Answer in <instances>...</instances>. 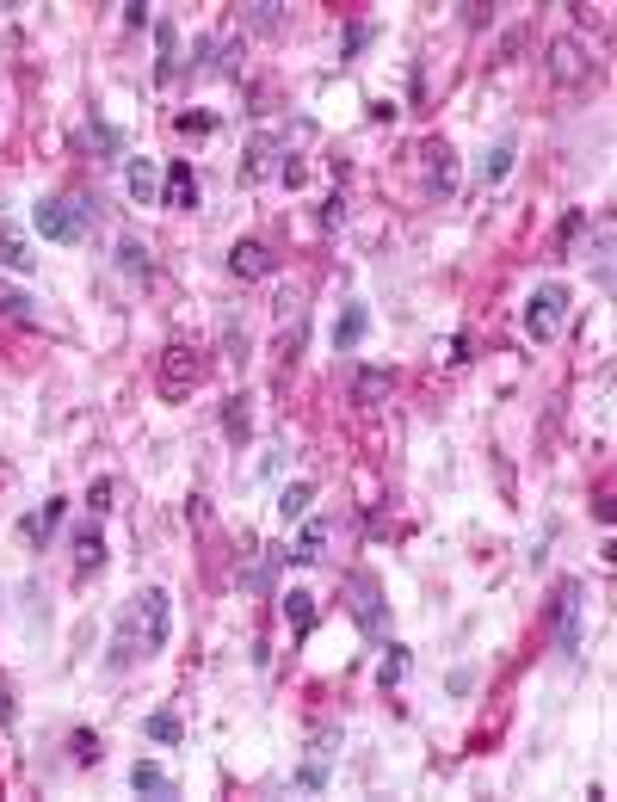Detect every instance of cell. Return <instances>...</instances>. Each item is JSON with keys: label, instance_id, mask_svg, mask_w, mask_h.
Segmentation results:
<instances>
[{"label": "cell", "instance_id": "1", "mask_svg": "<svg viewBox=\"0 0 617 802\" xmlns=\"http://www.w3.org/2000/svg\"><path fill=\"white\" fill-rule=\"evenodd\" d=\"M167 630H173V593L167 587H149L136 593L124 611H118V630H112V648H105V667L112 673H130L136 661L167 648Z\"/></svg>", "mask_w": 617, "mask_h": 802}, {"label": "cell", "instance_id": "2", "mask_svg": "<svg viewBox=\"0 0 617 802\" xmlns=\"http://www.w3.org/2000/svg\"><path fill=\"white\" fill-rule=\"evenodd\" d=\"M99 223V198L93 192H68V198H38L31 204V229L56 247H81L87 229Z\"/></svg>", "mask_w": 617, "mask_h": 802}, {"label": "cell", "instance_id": "3", "mask_svg": "<svg viewBox=\"0 0 617 802\" xmlns=\"http://www.w3.org/2000/svg\"><path fill=\"white\" fill-rule=\"evenodd\" d=\"M346 611H352V624L365 630L377 648L389 642V599H383V580L371 568H352L346 574Z\"/></svg>", "mask_w": 617, "mask_h": 802}, {"label": "cell", "instance_id": "4", "mask_svg": "<svg viewBox=\"0 0 617 802\" xmlns=\"http://www.w3.org/2000/svg\"><path fill=\"white\" fill-rule=\"evenodd\" d=\"M580 617H587V580H556V599H550V642L562 661L580 654Z\"/></svg>", "mask_w": 617, "mask_h": 802}, {"label": "cell", "instance_id": "5", "mask_svg": "<svg viewBox=\"0 0 617 802\" xmlns=\"http://www.w3.org/2000/svg\"><path fill=\"white\" fill-rule=\"evenodd\" d=\"M568 321V284H537L525 297V340L531 346H550Z\"/></svg>", "mask_w": 617, "mask_h": 802}, {"label": "cell", "instance_id": "6", "mask_svg": "<svg viewBox=\"0 0 617 802\" xmlns=\"http://www.w3.org/2000/svg\"><path fill=\"white\" fill-rule=\"evenodd\" d=\"M198 377H204V358H198L192 346H167V352H161V395H167V401H179Z\"/></svg>", "mask_w": 617, "mask_h": 802}, {"label": "cell", "instance_id": "7", "mask_svg": "<svg viewBox=\"0 0 617 802\" xmlns=\"http://www.w3.org/2000/svg\"><path fill=\"white\" fill-rule=\"evenodd\" d=\"M426 198H457V149L451 142H426Z\"/></svg>", "mask_w": 617, "mask_h": 802}, {"label": "cell", "instance_id": "8", "mask_svg": "<svg viewBox=\"0 0 617 802\" xmlns=\"http://www.w3.org/2000/svg\"><path fill=\"white\" fill-rule=\"evenodd\" d=\"M550 75H556L562 87H574V81L593 75V56L580 50V38H556V44H550Z\"/></svg>", "mask_w": 617, "mask_h": 802}, {"label": "cell", "instance_id": "9", "mask_svg": "<svg viewBox=\"0 0 617 802\" xmlns=\"http://www.w3.org/2000/svg\"><path fill=\"white\" fill-rule=\"evenodd\" d=\"M161 204H173V210H192L198 204V167L186 155H173V167L161 179Z\"/></svg>", "mask_w": 617, "mask_h": 802}, {"label": "cell", "instance_id": "10", "mask_svg": "<svg viewBox=\"0 0 617 802\" xmlns=\"http://www.w3.org/2000/svg\"><path fill=\"white\" fill-rule=\"evenodd\" d=\"M149 31H155V50H161V56H155V81L167 87V81L179 75V62H186V56H179V25H173L167 13H155V25H149Z\"/></svg>", "mask_w": 617, "mask_h": 802}, {"label": "cell", "instance_id": "11", "mask_svg": "<svg viewBox=\"0 0 617 802\" xmlns=\"http://www.w3.org/2000/svg\"><path fill=\"white\" fill-rule=\"evenodd\" d=\"M75 149H81V155H93V161H118V155H124V136H118L112 124H105V118H93V124H81V130H75Z\"/></svg>", "mask_w": 617, "mask_h": 802}, {"label": "cell", "instance_id": "12", "mask_svg": "<svg viewBox=\"0 0 617 802\" xmlns=\"http://www.w3.org/2000/svg\"><path fill=\"white\" fill-rule=\"evenodd\" d=\"M278 266V253L266 241H235L229 247V278H266Z\"/></svg>", "mask_w": 617, "mask_h": 802}, {"label": "cell", "instance_id": "13", "mask_svg": "<svg viewBox=\"0 0 617 802\" xmlns=\"http://www.w3.org/2000/svg\"><path fill=\"white\" fill-rule=\"evenodd\" d=\"M62 519H68V500H62V494H50V500L38 506V513H25V519H19V537L44 550V543H50V531H56Z\"/></svg>", "mask_w": 617, "mask_h": 802}, {"label": "cell", "instance_id": "14", "mask_svg": "<svg viewBox=\"0 0 617 802\" xmlns=\"http://www.w3.org/2000/svg\"><path fill=\"white\" fill-rule=\"evenodd\" d=\"M124 192H130L136 204H161V173H155L149 155H130V161H124Z\"/></svg>", "mask_w": 617, "mask_h": 802}, {"label": "cell", "instance_id": "15", "mask_svg": "<svg viewBox=\"0 0 617 802\" xmlns=\"http://www.w3.org/2000/svg\"><path fill=\"white\" fill-rule=\"evenodd\" d=\"M321 556H328V519H303V531H297V550H284V562H297V568H315Z\"/></svg>", "mask_w": 617, "mask_h": 802}, {"label": "cell", "instance_id": "16", "mask_svg": "<svg viewBox=\"0 0 617 802\" xmlns=\"http://www.w3.org/2000/svg\"><path fill=\"white\" fill-rule=\"evenodd\" d=\"M284 155V136L278 130H266V136H253L247 142V155H241V179H247V186H253V179H266V167Z\"/></svg>", "mask_w": 617, "mask_h": 802}, {"label": "cell", "instance_id": "17", "mask_svg": "<svg viewBox=\"0 0 617 802\" xmlns=\"http://www.w3.org/2000/svg\"><path fill=\"white\" fill-rule=\"evenodd\" d=\"M130 790H136V796H161V802H167V796H179V778H173V772H161L155 759H136V765H130Z\"/></svg>", "mask_w": 617, "mask_h": 802}, {"label": "cell", "instance_id": "18", "mask_svg": "<svg viewBox=\"0 0 617 802\" xmlns=\"http://www.w3.org/2000/svg\"><path fill=\"white\" fill-rule=\"evenodd\" d=\"M365 334H371V309L365 303H346L340 321H334V346L340 352H358V346H365Z\"/></svg>", "mask_w": 617, "mask_h": 802}, {"label": "cell", "instance_id": "19", "mask_svg": "<svg viewBox=\"0 0 617 802\" xmlns=\"http://www.w3.org/2000/svg\"><path fill=\"white\" fill-rule=\"evenodd\" d=\"M68 550H75V574L105 568V531H99V525H81L75 537H68Z\"/></svg>", "mask_w": 617, "mask_h": 802}, {"label": "cell", "instance_id": "20", "mask_svg": "<svg viewBox=\"0 0 617 802\" xmlns=\"http://www.w3.org/2000/svg\"><path fill=\"white\" fill-rule=\"evenodd\" d=\"M278 605H284V624L297 630V636H309V630H315V617H321L315 593H303V587H290V593H278Z\"/></svg>", "mask_w": 617, "mask_h": 802}, {"label": "cell", "instance_id": "21", "mask_svg": "<svg viewBox=\"0 0 617 802\" xmlns=\"http://www.w3.org/2000/svg\"><path fill=\"white\" fill-rule=\"evenodd\" d=\"M0 266H13V272H38V253H31V241H25L13 223H0Z\"/></svg>", "mask_w": 617, "mask_h": 802}, {"label": "cell", "instance_id": "22", "mask_svg": "<svg viewBox=\"0 0 617 802\" xmlns=\"http://www.w3.org/2000/svg\"><path fill=\"white\" fill-rule=\"evenodd\" d=\"M0 315L19 321V327H38V321H44L38 297H31V290H7V284H0Z\"/></svg>", "mask_w": 617, "mask_h": 802}, {"label": "cell", "instance_id": "23", "mask_svg": "<svg viewBox=\"0 0 617 802\" xmlns=\"http://www.w3.org/2000/svg\"><path fill=\"white\" fill-rule=\"evenodd\" d=\"M352 395L365 401V408H377V401L395 395V371H377V364H371V371H358V377H352Z\"/></svg>", "mask_w": 617, "mask_h": 802}, {"label": "cell", "instance_id": "24", "mask_svg": "<svg viewBox=\"0 0 617 802\" xmlns=\"http://www.w3.org/2000/svg\"><path fill=\"white\" fill-rule=\"evenodd\" d=\"M513 155H519V142H513V136H500L494 149L482 155V186H500V179L513 173Z\"/></svg>", "mask_w": 617, "mask_h": 802}, {"label": "cell", "instance_id": "25", "mask_svg": "<svg viewBox=\"0 0 617 802\" xmlns=\"http://www.w3.org/2000/svg\"><path fill=\"white\" fill-rule=\"evenodd\" d=\"M118 272H124V278H149V272H155V253L142 247L136 235H124V241H118Z\"/></svg>", "mask_w": 617, "mask_h": 802}, {"label": "cell", "instance_id": "26", "mask_svg": "<svg viewBox=\"0 0 617 802\" xmlns=\"http://www.w3.org/2000/svg\"><path fill=\"white\" fill-rule=\"evenodd\" d=\"M278 562H284V550H260V562H253V568H241V587H247V593H272Z\"/></svg>", "mask_w": 617, "mask_h": 802}, {"label": "cell", "instance_id": "27", "mask_svg": "<svg viewBox=\"0 0 617 802\" xmlns=\"http://www.w3.org/2000/svg\"><path fill=\"white\" fill-rule=\"evenodd\" d=\"M408 667H414V661H408V648H402V642H383V667H377V685H383V691H395V685L408 679Z\"/></svg>", "mask_w": 617, "mask_h": 802}, {"label": "cell", "instance_id": "28", "mask_svg": "<svg viewBox=\"0 0 617 802\" xmlns=\"http://www.w3.org/2000/svg\"><path fill=\"white\" fill-rule=\"evenodd\" d=\"M328 778H334V759H315V753L297 765V772H290V784L309 790V796H315V790H328Z\"/></svg>", "mask_w": 617, "mask_h": 802}, {"label": "cell", "instance_id": "29", "mask_svg": "<svg viewBox=\"0 0 617 802\" xmlns=\"http://www.w3.org/2000/svg\"><path fill=\"white\" fill-rule=\"evenodd\" d=\"M223 432L235 445H247V432H253V408H247V395H229L223 401Z\"/></svg>", "mask_w": 617, "mask_h": 802}, {"label": "cell", "instance_id": "30", "mask_svg": "<svg viewBox=\"0 0 617 802\" xmlns=\"http://www.w3.org/2000/svg\"><path fill=\"white\" fill-rule=\"evenodd\" d=\"M241 25L247 31H278L284 25V0H253V7H241Z\"/></svg>", "mask_w": 617, "mask_h": 802}, {"label": "cell", "instance_id": "31", "mask_svg": "<svg viewBox=\"0 0 617 802\" xmlns=\"http://www.w3.org/2000/svg\"><path fill=\"white\" fill-rule=\"evenodd\" d=\"M309 506H315V488H309V482H290V488L278 494V513H284L290 525H297V519H309Z\"/></svg>", "mask_w": 617, "mask_h": 802}, {"label": "cell", "instance_id": "32", "mask_svg": "<svg viewBox=\"0 0 617 802\" xmlns=\"http://www.w3.org/2000/svg\"><path fill=\"white\" fill-rule=\"evenodd\" d=\"M142 735L161 741V747H173V741H179V716H173V710H155L149 722H142Z\"/></svg>", "mask_w": 617, "mask_h": 802}, {"label": "cell", "instance_id": "33", "mask_svg": "<svg viewBox=\"0 0 617 802\" xmlns=\"http://www.w3.org/2000/svg\"><path fill=\"white\" fill-rule=\"evenodd\" d=\"M173 130H179V136H210V130H216V112H179Z\"/></svg>", "mask_w": 617, "mask_h": 802}, {"label": "cell", "instance_id": "34", "mask_svg": "<svg viewBox=\"0 0 617 802\" xmlns=\"http://www.w3.org/2000/svg\"><path fill=\"white\" fill-rule=\"evenodd\" d=\"M68 747H75V765H93V759H99V735H93V728H75V735H68Z\"/></svg>", "mask_w": 617, "mask_h": 802}, {"label": "cell", "instance_id": "35", "mask_svg": "<svg viewBox=\"0 0 617 802\" xmlns=\"http://www.w3.org/2000/svg\"><path fill=\"white\" fill-rule=\"evenodd\" d=\"M371 38H377V25H371V19H365V25H346V38H340V50H346V56H358V50H365Z\"/></svg>", "mask_w": 617, "mask_h": 802}, {"label": "cell", "instance_id": "36", "mask_svg": "<svg viewBox=\"0 0 617 802\" xmlns=\"http://www.w3.org/2000/svg\"><path fill=\"white\" fill-rule=\"evenodd\" d=\"M278 179H284V186H303V179H309V161H303V155H278Z\"/></svg>", "mask_w": 617, "mask_h": 802}, {"label": "cell", "instance_id": "37", "mask_svg": "<svg viewBox=\"0 0 617 802\" xmlns=\"http://www.w3.org/2000/svg\"><path fill=\"white\" fill-rule=\"evenodd\" d=\"M124 25H130V31H142V25H155V13H149V0H124Z\"/></svg>", "mask_w": 617, "mask_h": 802}, {"label": "cell", "instance_id": "38", "mask_svg": "<svg viewBox=\"0 0 617 802\" xmlns=\"http://www.w3.org/2000/svg\"><path fill=\"white\" fill-rule=\"evenodd\" d=\"M309 753H315V759H334V753H340V728H321V735L309 741Z\"/></svg>", "mask_w": 617, "mask_h": 802}, {"label": "cell", "instance_id": "39", "mask_svg": "<svg viewBox=\"0 0 617 802\" xmlns=\"http://www.w3.org/2000/svg\"><path fill=\"white\" fill-rule=\"evenodd\" d=\"M223 346H229V358H247V346H241V321H235V315H223Z\"/></svg>", "mask_w": 617, "mask_h": 802}, {"label": "cell", "instance_id": "40", "mask_svg": "<svg viewBox=\"0 0 617 802\" xmlns=\"http://www.w3.org/2000/svg\"><path fill=\"white\" fill-rule=\"evenodd\" d=\"M340 223H346V198H328V204H321V229H328V235H334Z\"/></svg>", "mask_w": 617, "mask_h": 802}, {"label": "cell", "instance_id": "41", "mask_svg": "<svg viewBox=\"0 0 617 802\" xmlns=\"http://www.w3.org/2000/svg\"><path fill=\"white\" fill-rule=\"evenodd\" d=\"M87 506H93V513H105V506H112V476H99V482L87 488Z\"/></svg>", "mask_w": 617, "mask_h": 802}, {"label": "cell", "instance_id": "42", "mask_svg": "<svg viewBox=\"0 0 617 802\" xmlns=\"http://www.w3.org/2000/svg\"><path fill=\"white\" fill-rule=\"evenodd\" d=\"M19 704H13V679H0V728H13Z\"/></svg>", "mask_w": 617, "mask_h": 802}, {"label": "cell", "instance_id": "43", "mask_svg": "<svg viewBox=\"0 0 617 802\" xmlns=\"http://www.w3.org/2000/svg\"><path fill=\"white\" fill-rule=\"evenodd\" d=\"M445 358H451V364H463V358H469V334H451V346H445Z\"/></svg>", "mask_w": 617, "mask_h": 802}]
</instances>
